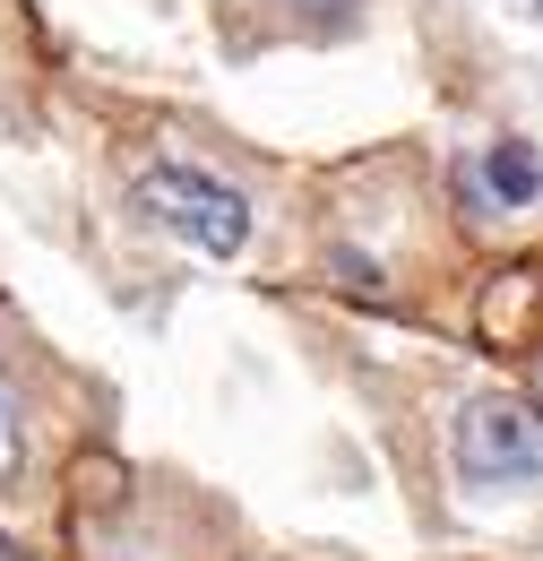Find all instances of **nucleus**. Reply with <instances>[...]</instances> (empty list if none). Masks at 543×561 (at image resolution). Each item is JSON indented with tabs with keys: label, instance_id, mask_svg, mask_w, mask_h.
Instances as JSON below:
<instances>
[{
	"label": "nucleus",
	"instance_id": "nucleus-1",
	"mask_svg": "<svg viewBox=\"0 0 543 561\" xmlns=\"http://www.w3.org/2000/svg\"><path fill=\"white\" fill-rule=\"evenodd\" d=\"M138 208L155 216L173 242H190V251H207V260H242L251 251V199L233 191V182H216V173H199V164H147L138 173Z\"/></svg>",
	"mask_w": 543,
	"mask_h": 561
},
{
	"label": "nucleus",
	"instance_id": "nucleus-2",
	"mask_svg": "<svg viewBox=\"0 0 543 561\" xmlns=\"http://www.w3.org/2000/svg\"><path fill=\"white\" fill-rule=\"evenodd\" d=\"M458 484L466 492H527L543 484V415L518 398H475L458 415Z\"/></svg>",
	"mask_w": 543,
	"mask_h": 561
},
{
	"label": "nucleus",
	"instance_id": "nucleus-3",
	"mask_svg": "<svg viewBox=\"0 0 543 561\" xmlns=\"http://www.w3.org/2000/svg\"><path fill=\"white\" fill-rule=\"evenodd\" d=\"M483 173H492V191H500V208H535L543 199V164L527 156L518 139H500L492 156H483Z\"/></svg>",
	"mask_w": 543,
	"mask_h": 561
},
{
	"label": "nucleus",
	"instance_id": "nucleus-4",
	"mask_svg": "<svg viewBox=\"0 0 543 561\" xmlns=\"http://www.w3.org/2000/svg\"><path fill=\"white\" fill-rule=\"evenodd\" d=\"M293 9H320V18H354L362 0H293Z\"/></svg>",
	"mask_w": 543,
	"mask_h": 561
},
{
	"label": "nucleus",
	"instance_id": "nucleus-5",
	"mask_svg": "<svg viewBox=\"0 0 543 561\" xmlns=\"http://www.w3.org/2000/svg\"><path fill=\"white\" fill-rule=\"evenodd\" d=\"M9 449H18V440H9V389H0V467H9Z\"/></svg>",
	"mask_w": 543,
	"mask_h": 561
},
{
	"label": "nucleus",
	"instance_id": "nucleus-6",
	"mask_svg": "<svg viewBox=\"0 0 543 561\" xmlns=\"http://www.w3.org/2000/svg\"><path fill=\"white\" fill-rule=\"evenodd\" d=\"M527 389H535V415H543V354H535V371H527Z\"/></svg>",
	"mask_w": 543,
	"mask_h": 561
}]
</instances>
